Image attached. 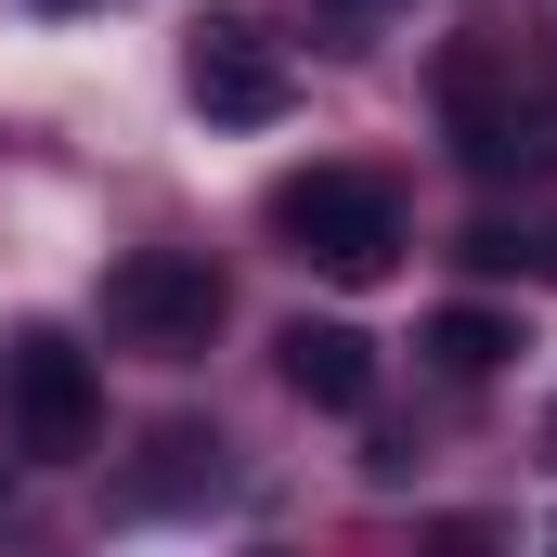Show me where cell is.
Listing matches in <instances>:
<instances>
[{
    "label": "cell",
    "mask_w": 557,
    "mask_h": 557,
    "mask_svg": "<svg viewBox=\"0 0 557 557\" xmlns=\"http://www.w3.org/2000/svg\"><path fill=\"white\" fill-rule=\"evenodd\" d=\"M260 221H273L285 260L324 273V285H376L403 260V195L376 169H285L273 195H260Z\"/></svg>",
    "instance_id": "cell-1"
},
{
    "label": "cell",
    "mask_w": 557,
    "mask_h": 557,
    "mask_svg": "<svg viewBox=\"0 0 557 557\" xmlns=\"http://www.w3.org/2000/svg\"><path fill=\"white\" fill-rule=\"evenodd\" d=\"M91 428H104L91 350H78L65 324H13V337H0V441H13L26 467H78Z\"/></svg>",
    "instance_id": "cell-2"
},
{
    "label": "cell",
    "mask_w": 557,
    "mask_h": 557,
    "mask_svg": "<svg viewBox=\"0 0 557 557\" xmlns=\"http://www.w3.org/2000/svg\"><path fill=\"white\" fill-rule=\"evenodd\" d=\"M441 131H454V156L480 182H532V169H557V78H519L493 52H454L441 65Z\"/></svg>",
    "instance_id": "cell-3"
},
{
    "label": "cell",
    "mask_w": 557,
    "mask_h": 557,
    "mask_svg": "<svg viewBox=\"0 0 557 557\" xmlns=\"http://www.w3.org/2000/svg\"><path fill=\"white\" fill-rule=\"evenodd\" d=\"M221 311H234V285H221L208 247H143V260L104 273V324H117L131 350H156V363H195V350L221 337Z\"/></svg>",
    "instance_id": "cell-4"
},
{
    "label": "cell",
    "mask_w": 557,
    "mask_h": 557,
    "mask_svg": "<svg viewBox=\"0 0 557 557\" xmlns=\"http://www.w3.org/2000/svg\"><path fill=\"white\" fill-rule=\"evenodd\" d=\"M182 91L221 117V131H260V117H285V52L260 39V26H195V52H182Z\"/></svg>",
    "instance_id": "cell-5"
},
{
    "label": "cell",
    "mask_w": 557,
    "mask_h": 557,
    "mask_svg": "<svg viewBox=\"0 0 557 557\" xmlns=\"http://www.w3.org/2000/svg\"><path fill=\"white\" fill-rule=\"evenodd\" d=\"M273 350H285V389H298V403H324V416H363V403H376V337H363V324H311V311H298Z\"/></svg>",
    "instance_id": "cell-6"
},
{
    "label": "cell",
    "mask_w": 557,
    "mask_h": 557,
    "mask_svg": "<svg viewBox=\"0 0 557 557\" xmlns=\"http://www.w3.org/2000/svg\"><path fill=\"white\" fill-rule=\"evenodd\" d=\"M428 350H441V363H454V376H493V363H506V350H519V324H506V311H480V298H454V311H441V324H428Z\"/></svg>",
    "instance_id": "cell-7"
},
{
    "label": "cell",
    "mask_w": 557,
    "mask_h": 557,
    "mask_svg": "<svg viewBox=\"0 0 557 557\" xmlns=\"http://www.w3.org/2000/svg\"><path fill=\"white\" fill-rule=\"evenodd\" d=\"M545 273H557V247H545Z\"/></svg>",
    "instance_id": "cell-8"
}]
</instances>
